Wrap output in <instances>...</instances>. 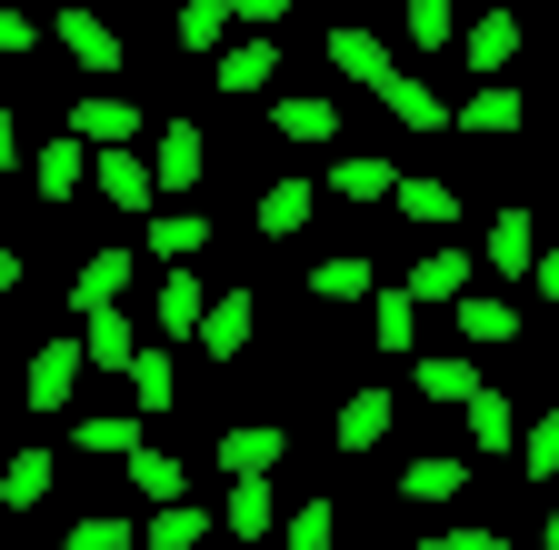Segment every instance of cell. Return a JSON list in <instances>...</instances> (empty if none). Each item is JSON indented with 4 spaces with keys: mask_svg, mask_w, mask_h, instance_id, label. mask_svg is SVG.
<instances>
[{
    "mask_svg": "<svg viewBox=\"0 0 559 550\" xmlns=\"http://www.w3.org/2000/svg\"><path fill=\"white\" fill-rule=\"evenodd\" d=\"M250 330H260V291L250 281H230V291H210V311H200V361H240L250 351Z\"/></svg>",
    "mask_w": 559,
    "mask_h": 550,
    "instance_id": "obj_1",
    "label": "cell"
},
{
    "mask_svg": "<svg viewBox=\"0 0 559 550\" xmlns=\"http://www.w3.org/2000/svg\"><path fill=\"white\" fill-rule=\"evenodd\" d=\"M81 371H91V351H81V340H40V351H31V371H21V400L40 410V421H60V410H70V390H81Z\"/></svg>",
    "mask_w": 559,
    "mask_h": 550,
    "instance_id": "obj_2",
    "label": "cell"
},
{
    "mask_svg": "<svg viewBox=\"0 0 559 550\" xmlns=\"http://www.w3.org/2000/svg\"><path fill=\"white\" fill-rule=\"evenodd\" d=\"M50 40H60L70 60H81L91 81H120V50H130V40H120V31L91 11V0H60V31H50Z\"/></svg>",
    "mask_w": 559,
    "mask_h": 550,
    "instance_id": "obj_3",
    "label": "cell"
},
{
    "mask_svg": "<svg viewBox=\"0 0 559 550\" xmlns=\"http://www.w3.org/2000/svg\"><path fill=\"white\" fill-rule=\"evenodd\" d=\"M520 11H479V21H460V60H469V71L479 81H510V60H520Z\"/></svg>",
    "mask_w": 559,
    "mask_h": 550,
    "instance_id": "obj_4",
    "label": "cell"
},
{
    "mask_svg": "<svg viewBox=\"0 0 559 550\" xmlns=\"http://www.w3.org/2000/svg\"><path fill=\"white\" fill-rule=\"evenodd\" d=\"M91 180H100V200H120V211H160V171L140 161L130 141H110V151H91Z\"/></svg>",
    "mask_w": 559,
    "mask_h": 550,
    "instance_id": "obj_5",
    "label": "cell"
},
{
    "mask_svg": "<svg viewBox=\"0 0 559 550\" xmlns=\"http://www.w3.org/2000/svg\"><path fill=\"white\" fill-rule=\"evenodd\" d=\"M320 50H330V71H340V81H360V91H380V81L400 71V60H390V40H380L370 21H340Z\"/></svg>",
    "mask_w": 559,
    "mask_h": 550,
    "instance_id": "obj_6",
    "label": "cell"
},
{
    "mask_svg": "<svg viewBox=\"0 0 559 550\" xmlns=\"http://www.w3.org/2000/svg\"><path fill=\"white\" fill-rule=\"evenodd\" d=\"M530 260H539L530 200H500V221H489V281H530Z\"/></svg>",
    "mask_w": 559,
    "mask_h": 550,
    "instance_id": "obj_7",
    "label": "cell"
},
{
    "mask_svg": "<svg viewBox=\"0 0 559 550\" xmlns=\"http://www.w3.org/2000/svg\"><path fill=\"white\" fill-rule=\"evenodd\" d=\"M50 480H60V460H50L40 441H21L11 460H0V511H11V520H31V511L50 501Z\"/></svg>",
    "mask_w": 559,
    "mask_h": 550,
    "instance_id": "obj_8",
    "label": "cell"
},
{
    "mask_svg": "<svg viewBox=\"0 0 559 550\" xmlns=\"http://www.w3.org/2000/svg\"><path fill=\"white\" fill-rule=\"evenodd\" d=\"M60 130H81L91 151H110V141H140V130H151V110H140V101H120V91H91V101L70 110Z\"/></svg>",
    "mask_w": 559,
    "mask_h": 550,
    "instance_id": "obj_9",
    "label": "cell"
},
{
    "mask_svg": "<svg viewBox=\"0 0 559 550\" xmlns=\"http://www.w3.org/2000/svg\"><path fill=\"white\" fill-rule=\"evenodd\" d=\"M130 281H140V260H130V250H91V260H81V281H70V320H91V311L130 301Z\"/></svg>",
    "mask_w": 559,
    "mask_h": 550,
    "instance_id": "obj_10",
    "label": "cell"
},
{
    "mask_svg": "<svg viewBox=\"0 0 559 550\" xmlns=\"http://www.w3.org/2000/svg\"><path fill=\"white\" fill-rule=\"evenodd\" d=\"M390 421H400V400H390L380 381H360V390L340 400V450H349V460H360V450H380V441H390Z\"/></svg>",
    "mask_w": 559,
    "mask_h": 550,
    "instance_id": "obj_11",
    "label": "cell"
},
{
    "mask_svg": "<svg viewBox=\"0 0 559 550\" xmlns=\"http://www.w3.org/2000/svg\"><path fill=\"white\" fill-rule=\"evenodd\" d=\"M151 171H160V200L200 190V171H210V151H200V120H160V151H151Z\"/></svg>",
    "mask_w": 559,
    "mask_h": 550,
    "instance_id": "obj_12",
    "label": "cell"
},
{
    "mask_svg": "<svg viewBox=\"0 0 559 550\" xmlns=\"http://www.w3.org/2000/svg\"><path fill=\"white\" fill-rule=\"evenodd\" d=\"M270 130H280L290 151H330V141H340V110L310 101V91H280V101H270Z\"/></svg>",
    "mask_w": 559,
    "mask_h": 550,
    "instance_id": "obj_13",
    "label": "cell"
},
{
    "mask_svg": "<svg viewBox=\"0 0 559 550\" xmlns=\"http://www.w3.org/2000/svg\"><path fill=\"white\" fill-rule=\"evenodd\" d=\"M520 120H530V110H520V91H510V81H479V91L450 110V130H469V141H510Z\"/></svg>",
    "mask_w": 559,
    "mask_h": 550,
    "instance_id": "obj_14",
    "label": "cell"
},
{
    "mask_svg": "<svg viewBox=\"0 0 559 550\" xmlns=\"http://www.w3.org/2000/svg\"><path fill=\"white\" fill-rule=\"evenodd\" d=\"M450 320H460L469 351H500V340H520V301H500V291H460Z\"/></svg>",
    "mask_w": 559,
    "mask_h": 550,
    "instance_id": "obj_15",
    "label": "cell"
},
{
    "mask_svg": "<svg viewBox=\"0 0 559 550\" xmlns=\"http://www.w3.org/2000/svg\"><path fill=\"white\" fill-rule=\"evenodd\" d=\"M380 110H390L400 130H419V141H440V130H450V101H440L430 81H409V71H390V81H380Z\"/></svg>",
    "mask_w": 559,
    "mask_h": 550,
    "instance_id": "obj_16",
    "label": "cell"
},
{
    "mask_svg": "<svg viewBox=\"0 0 559 550\" xmlns=\"http://www.w3.org/2000/svg\"><path fill=\"white\" fill-rule=\"evenodd\" d=\"M210 81H221V101H260V91L280 81V40H230Z\"/></svg>",
    "mask_w": 559,
    "mask_h": 550,
    "instance_id": "obj_17",
    "label": "cell"
},
{
    "mask_svg": "<svg viewBox=\"0 0 559 550\" xmlns=\"http://www.w3.org/2000/svg\"><path fill=\"white\" fill-rule=\"evenodd\" d=\"M200 311H210L200 260H160V340H190V330H200Z\"/></svg>",
    "mask_w": 559,
    "mask_h": 550,
    "instance_id": "obj_18",
    "label": "cell"
},
{
    "mask_svg": "<svg viewBox=\"0 0 559 550\" xmlns=\"http://www.w3.org/2000/svg\"><path fill=\"white\" fill-rule=\"evenodd\" d=\"M280 501H270V470H230V501H221V530L230 540H270Z\"/></svg>",
    "mask_w": 559,
    "mask_h": 550,
    "instance_id": "obj_19",
    "label": "cell"
},
{
    "mask_svg": "<svg viewBox=\"0 0 559 550\" xmlns=\"http://www.w3.org/2000/svg\"><path fill=\"white\" fill-rule=\"evenodd\" d=\"M370 340H380L390 361H409V351H419V301H409V281L370 291Z\"/></svg>",
    "mask_w": 559,
    "mask_h": 550,
    "instance_id": "obj_20",
    "label": "cell"
},
{
    "mask_svg": "<svg viewBox=\"0 0 559 550\" xmlns=\"http://www.w3.org/2000/svg\"><path fill=\"white\" fill-rule=\"evenodd\" d=\"M409 390L430 400V410H460V400L479 390V361H460V351H430V361H409Z\"/></svg>",
    "mask_w": 559,
    "mask_h": 550,
    "instance_id": "obj_21",
    "label": "cell"
},
{
    "mask_svg": "<svg viewBox=\"0 0 559 550\" xmlns=\"http://www.w3.org/2000/svg\"><path fill=\"white\" fill-rule=\"evenodd\" d=\"M310 211H320V190H310V180H270L250 221H260V241H300V231H310Z\"/></svg>",
    "mask_w": 559,
    "mask_h": 550,
    "instance_id": "obj_22",
    "label": "cell"
},
{
    "mask_svg": "<svg viewBox=\"0 0 559 550\" xmlns=\"http://www.w3.org/2000/svg\"><path fill=\"white\" fill-rule=\"evenodd\" d=\"M469 281H479V260H469V250H450V241H440V250H430V260H419V270H409V301H419V311H440V301H460V291H469Z\"/></svg>",
    "mask_w": 559,
    "mask_h": 550,
    "instance_id": "obj_23",
    "label": "cell"
},
{
    "mask_svg": "<svg viewBox=\"0 0 559 550\" xmlns=\"http://www.w3.org/2000/svg\"><path fill=\"white\" fill-rule=\"evenodd\" d=\"M380 291V270H370V250H330L320 270H310V301H330V311H349V301H370Z\"/></svg>",
    "mask_w": 559,
    "mask_h": 550,
    "instance_id": "obj_24",
    "label": "cell"
},
{
    "mask_svg": "<svg viewBox=\"0 0 559 550\" xmlns=\"http://www.w3.org/2000/svg\"><path fill=\"white\" fill-rule=\"evenodd\" d=\"M460 421H469V450H520V410H510L500 390H489V381L460 400Z\"/></svg>",
    "mask_w": 559,
    "mask_h": 550,
    "instance_id": "obj_25",
    "label": "cell"
},
{
    "mask_svg": "<svg viewBox=\"0 0 559 550\" xmlns=\"http://www.w3.org/2000/svg\"><path fill=\"white\" fill-rule=\"evenodd\" d=\"M120 470H130V491H140V501H180V491H190L180 450H160V441H130V460H120Z\"/></svg>",
    "mask_w": 559,
    "mask_h": 550,
    "instance_id": "obj_26",
    "label": "cell"
},
{
    "mask_svg": "<svg viewBox=\"0 0 559 550\" xmlns=\"http://www.w3.org/2000/svg\"><path fill=\"white\" fill-rule=\"evenodd\" d=\"M460 491H469V460L460 450H430V460L400 470V501H419V511H430V501H460Z\"/></svg>",
    "mask_w": 559,
    "mask_h": 550,
    "instance_id": "obj_27",
    "label": "cell"
},
{
    "mask_svg": "<svg viewBox=\"0 0 559 550\" xmlns=\"http://www.w3.org/2000/svg\"><path fill=\"white\" fill-rule=\"evenodd\" d=\"M290 460V431L280 421H240V431H221V470H280Z\"/></svg>",
    "mask_w": 559,
    "mask_h": 550,
    "instance_id": "obj_28",
    "label": "cell"
},
{
    "mask_svg": "<svg viewBox=\"0 0 559 550\" xmlns=\"http://www.w3.org/2000/svg\"><path fill=\"white\" fill-rule=\"evenodd\" d=\"M81 351H91V371H110V381H120V371H130V351H140V330H130V320H120V301H110V311H91V320H81Z\"/></svg>",
    "mask_w": 559,
    "mask_h": 550,
    "instance_id": "obj_29",
    "label": "cell"
},
{
    "mask_svg": "<svg viewBox=\"0 0 559 550\" xmlns=\"http://www.w3.org/2000/svg\"><path fill=\"white\" fill-rule=\"evenodd\" d=\"M130 400H140V421H151V410H170L180 400V371H170V351H151V340H140V351H130Z\"/></svg>",
    "mask_w": 559,
    "mask_h": 550,
    "instance_id": "obj_30",
    "label": "cell"
},
{
    "mask_svg": "<svg viewBox=\"0 0 559 550\" xmlns=\"http://www.w3.org/2000/svg\"><path fill=\"white\" fill-rule=\"evenodd\" d=\"M210 241H221L210 211H151V260H200Z\"/></svg>",
    "mask_w": 559,
    "mask_h": 550,
    "instance_id": "obj_31",
    "label": "cell"
},
{
    "mask_svg": "<svg viewBox=\"0 0 559 550\" xmlns=\"http://www.w3.org/2000/svg\"><path fill=\"white\" fill-rule=\"evenodd\" d=\"M91 180V141L81 130H60V141H40V200H70Z\"/></svg>",
    "mask_w": 559,
    "mask_h": 550,
    "instance_id": "obj_32",
    "label": "cell"
},
{
    "mask_svg": "<svg viewBox=\"0 0 559 550\" xmlns=\"http://www.w3.org/2000/svg\"><path fill=\"white\" fill-rule=\"evenodd\" d=\"M330 190H340V200H390L400 171H390L380 151H340V161H330Z\"/></svg>",
    "mask_w": 559,
    "mask_h": 550,
    "instance_id": "obj_33",
    "label": "cell"
},
{
    "mask_svg": "<svg viewBox=\"0 0 559 550\" xmlns=\"http://www.w3.org/2000/svg\"><path fill=\"white\" fill-rule=\"evenodd\" d=\"M390 211L419 221V231H450V221H460V190H450V180H400V190H390Z\"/></svg>",
    "mask_w": 559,
    "mask_h": 550,
    "instance_id": "obj_34",
    "label": "cell"
},
{
    "mask_svg": "<svg viewBox=\"0 0 559 550\" xmlns=\"http://www.w3.org/2000/svg\"><path fill=\"white\" fill-rule=\"evenodd\" d=\"M400 40H409V50H430V60L460 50V0H409V31H400Z\"/></svg>",
    "mask_w": 559,
    "mask_h": 550,
    "instance_id": "obj_35",
    "label": "cell"
},
{
    "mask_svg": "<svg viewBox=\"0 0 559 550\" xmlns=\"http://www.w3.org/2000/svg\"><path fill=\"white\" fill-rule=\"evenodd\" d=\"M200 530H210V511H190V491L151 501V550H200Z\"/></svg>",
    "mask_w": 559,
    "mask_h": 550,
    "instance_id": "obj_36",
    "label": "cell"
},
{
    "mask_svg": "<svg viewBox=\"0 0 559 550\" xmlns=\"http://www.w3.org/2000/svg\"><path fill=\"white\" fill-rule=\"evenodd\" d=\"M130 441H151V431L120 421V410H110V421H70V450H91V460H130Z\"/></svg>",
    "mask_w": 559,
    "mask_h": 550,
    "instance_id": "obj_37",
    "label": "cell"
},
{
    "mask_svg": "<svg viewBox=\"0 0 559 550\" xmlns=\"http://www.w3.org/2000/svg\"><path fill=\"white\" fill-rule=\"evenodd\" d=\"M180 50H221V31H230V0H180Z\"/></svg>",
    "mask_w": 559,
    "mask_h": 550,
    "instance_id": "obj_38",
    "label": "cell"
},
{
    "mask_svg": "<svg viewBox=\"0 0 559 550\" xmlns=\"http://www.w3.org/2000/svg\"><path fill=\"white\" fill-rule=\"evenodd\" d=\"M280 530H290V550H330V540H340V501H300Z\"/></svg>",
    "mask_w": 559,
    "mask_h": 550,
    "instance_id": "obj_39",
    "label": "cell"
},
{
    "mask_svg": "<svg viewBox=\"0 0 559 550\" xmlns=\"http://www.w3.org/2000/svg\"><path fill=\"white\" fill-rule=\"evenodd\" d=\"M520 470H530V480H559V410H539V421H530V441H520Z\"/></svg>",
    "mask_w": 559,
    "mask_h": 550,
    "instance_id": "obj_40",
    "label": "cell"
},
{
    "mask_svg": "<svg viewBox=\"0 0 559 550\" xmlns=\"http://www.w3.org/2000/svg\"><path fill=\"white\" fill-rule=\"evenodd\" d=\"M130 530H140V520H120V511H91V520H70V550H130Z\"/></svg>",
    "mask_w": 559,
    "mask_h": 550,
    "instance_id": "obj_41",
    "label": "cell"
},
{
    "mask_svg": "<svg viewBox=\"0 0 559 550\" xmlns=\"http://www.w3.org/2000/svg\"><path fill=\"white\" fill-rule=\"evenodd\" d=\"M419 550H510V530H489V520H440Z\"/></svg>",
    "mask_w": 559,
    "mask_h": 550,
    "instance_id": "obj_42",
    "label": "cell"
},
{
    "mask_svg": "<svg viewBox=\"0 0 559 550\" xmlns=\"http://www.w3.org/2000/svg\"><path fill=\"white\" fill-rule=\"evenodd\" d=\"M31 50H40V31H31L21 11H0V60H31Z\"/></svg>",
    "mask_w": 559,
    "mask_h": 550,
    "instance_id": "obj_43",
    "label": "cell"
},
{
    "mask_svg": "<svg viewBox=\"0 0 559 550\" xmlns=\"http://www.w3.org/2000/svg\"><path fill=\"white\" fill-rule=\"evenodd\" d=\"M230 21H250V31H280V21H290V0H230Z\"/></svg>",
    "mask_w": 559,
    "mask_h": 550,
    "instance_id": "obj_44",
    "label": "cell"
},
{
    "mask_svg": "<svg viewBox=\"0 0 559 550\" xmlns=\"http://www.w3.org/2000/svg\"><path fill=\"white\" fill-rule=\"evenodd\" d=\"M530 291H539V301H559V241H539V260H530Z\"/></svg>",
    "mask_w": 559,
    "mask_h": 550,
    "instance_id": "obj_45",
    "label": "cell"
},
{
    "mask_svg": "<svg viewBox=\"0 0 559 550\" xmlns=\"http://www.w3.org/2000/svg\"><path fill=\"white\" fill-rule=\"evenodd\" d=\"M0 171H21V110H0Z\"/></svg>",
    "mask_w": 559,
    "mask_h": 550,
    "instance_id": "obj_46",
    "label": "cell"
},
{
    "mask_svg": "<svg viewBox=\"0 0 559 550\" xmlns=\"http://www.w3.org/2000/svg\"><path fill=\"white\" fill-rule=\"evenodd\" d=\"M11 291H21V250L0 241V301H11Z\"/></svg>",
    "mask_w": 559,
    "mask_h": 550,
    "instance_id": "obj_47",
    "label": "cell"
},
{
    "mask_svg": "<svg viewBox=\"0 0 559 550\" xmlns=\"http://www.w3.org/2000/svg\"><path fill=\"white\" fill-rule=\"evenodd\" d=\"M539 540H549V550H559V501H549V520H539Z\"/></svg>",
    "mask_w": 559,
    "mask_h": 550,
    "instance_id": "obj_48",
    "label": "cell"
},
{
    "mask_svg": "<svg viewBox=\"0 0 559 550\" xmlns=\"http://www.w3.org/2000/svg\"><path fill=\"white\" fill-rule=\"evenodd\" d=\"M0 340H11V320H0Z\"/></svg>",
    "mask_w": 559,
    "mask_h": 550,
    "instance_id": "obj_49",
    "label": "cell"
},
{
    "mask_svg": "<svg viewBox=\"0 0 559 550\" xmlns=\"http://www.w3.org/2000/svg\"><path fill=\"white\" fill-rule=\"evenodd\" d=\"M330 11H349V0H330Z\"/></svg>",
    "mask_w": 559,
    "mask_h": 550,
    "instance_id": "obj_50",
    "label": "cell"
},
{
    "mask_svg": "<svg viewBox=\"0 0 559 550\" xmlns=\"http://www.w3.org/2000/svg\"><path fill=\"white\" fill-rule=\"evenodd\" d=\"M91 11H100V0H91Z\"/></svg>",
    "mask_w": 559,
    "mask_h": 550,
    "instance_id": "obj_51",
    "label": "cell"
},
{
    "mask_svg": "<svg viewBox=\"0 0 559 550\" xmlns=\"http://www.w3.org/2000/svg\"><path fill=\"white\" fill-rule=\"evenodd\" d=\"M549 351H559V340H549Z\"/></svg>",
    "mask_w": 559,
    "mask_h": 550,
    "instance_id": "obj_52",
    "label": "cell"
}]
</instances>
